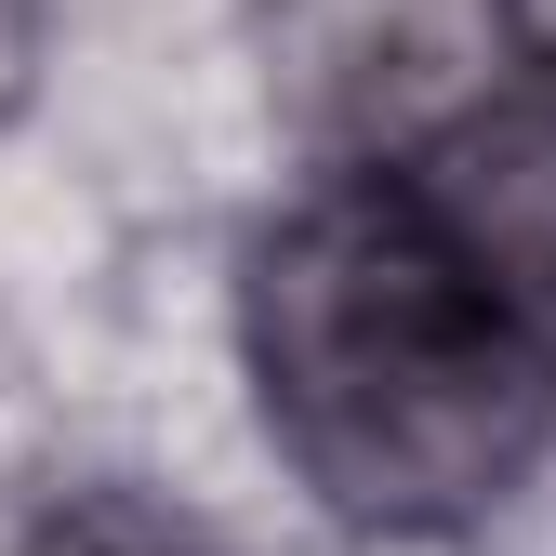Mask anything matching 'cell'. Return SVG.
I'll use <instances>...</instances> for the list:
<instances>
[{"label": "cell", "mask_w": 556, "mask_h": 556, "mask_svg": "<svg viewBox=\"0 0 556 556\" xmlns=\"http://www.w3.org/2000/svg\"><path fill=\"white\" fill-rule=\"evenodd\" d=\"M27 93V0H0V106Z\"/></svg>", "instance_id": "5b68a950"}, {"label": "cell", "mask_w": 556, "mask_h": 556, "mask_svg": "<svg viewBox=\"0 0 556 556\" xmlns=\"http://www.w3.org/2000/svg\"><path fill=\"white\" fill-rule=\"evenodd\" d=\"M239 331H252L265 438L344 530L425 543L491 517L543 464L556 358L451 252L410 173H344L305 213H278L252 252Z\"/></svg>", "instance_id": "6da1fadb"}, {"label": "cell", "mask_w": 556, "mask_h": 556, "mask_svg": "<svg viewBox=\"0 0 556 556\" xmlns=\"http://www.w3.org/2000/svg\"><path fill=\"white\" fill-rule=\"evenodd\" d=\"M530 0H265V93L344 173H410L517 80Z\"/></svg>", "instance_id": "7a4b0ae2"}, {"label": "cell", "mask_w": 556, "mask_h": 556, "mask_svg": "<svg viewBox=\"0 0 556 556\" xmlns=\"http://www.w3.org/2000/svg\"><path fill=\"white\" fill-rule=\"evenodd\" d=\"M410 199L451 226V252L517 305V331L556 358V93H491L464 132L410 160Z\"/></svg>", "instance_id": "3957f363"}, {"label": "cell", "mask_w": 556, "mask_h": 556, "mask_svg": "<svg viewBox=\"0 0 556 556\" xmlns=\"http://www.w3.org/2000/svg\"><path fill=\"white\" fill-rule=\"evenodd\" d=\"M27 556H226V543L160 517V504H132V491H80V504H53L27 530Z\"/></svg>", "instance_id": "277c9868"}]
</instances>
